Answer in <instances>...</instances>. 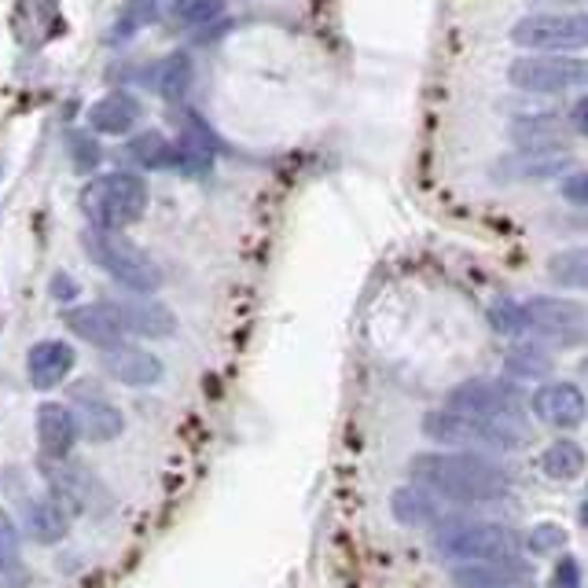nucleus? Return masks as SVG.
<instances>
[{"label": "nucleus", "instance_id": "obj_1", "mask_svg": "<svg viewBox=\"0 0 588 588\" xmlns=\"http://www.w3.org/2000/svg\"><path fill=\"white\" fill-rule=\"evenodd\" d=\"M409 475L426 493H437L445 501H501L507 493V475L475 453H420L409 460Z\"/></svg>", "mask_w": 588, "mask_h": 588}, {"label": "nucleus", "instance_id": "obj_2", "mask_svg": "<svg viewBox=\"0 0 588 588\" xmlns=\"http://www.w3.org/2000/svg\"><path fill=\"white\" fill-rule=\"evenodd\" d=\"M82 214L89 228H103V233H122V228L136 225L147 214L152 203V188L141 173L118 169V173H100L82 188Z\"/></svg>", "mask_w": 588, "mask_h": 588}, {"label": "nucleus", "instance_id": "obj_3", "mask_svg": "<svg viewBox=\"0 0 588 588\" xmlns=\"http://www.w3.org/2000/svg\"><path fill=\"white\" fill-rule=\"evenodd\" d=\"M423 434L448 448H493V453H512L526 445V426L512 416H464V412H426Z\"/></svg>", "mask_w": 588, "mask_h": 588}, {"label": "nucleus", "instance_id": "obj_4", "mask_svg": "<svg viewBox=\"0 0 588 588\" xmlns=\"http://www.w3.org/2000/svg\"><path fill=\"white\" fill-rule=\"evenodd\" d=\"M82 247L92 265H100L114 283H122L133 295H155L163 287V272L147 254L130 244L122 233H103V228H85Z\"/></svg>", "mask_w": 588, "mask_h": 588}, {"label": "nucleus", "instance_id": "obj_5", "mask_svg": "<svg viewBox=\"0 0 588 588\" xmlns=\"http://www.w3.org/2000/svg\"><path fill=\"white\" fill-rule=\"evenodd\" d=\"M437 551L453 563H464V567H471V563H501L518 559V537L497 523H464L437 534Z\"/></svg>", "mask_w": 588, "mask_h": 588}, {"label": "nucleus", "instance_id": "obj_6", "mask_svg": "<svg viewBox=\"0 0 588 588\" xmlns=\"http://www.w3.org/2000/svg\"><path fill=\"white\" fill-rule=\"evenodd\" d=\"M512 41L529 52H578L588 49L585 11H551V16H526L515 22Z\"/></svg>", "mask_w": 588, "mask_h": 588}, {"label": "nucleus", "instance_id": "obj_7", "mask_svg": "<svg viewBox=\"0 0 588 588\" xmlns=\"http://www.w3.org/2000/svg\"><path fill=\"white\" fill-rule=\"evenodd\" d=\"M515 89L523 92H570V89H588V60H574V55H526L515 60L507 71Z\"/></svg>", "mask_w": 588, "mask_h": 588}, {"label": "nucleus", "instance_id": "obj_8", "mask_svg": "<svg viewBox=\"0 0 588 588\" xmlns=\"http://www.w3.org/2000/svg\"><path fill=\"white\" fill-rule=\"evenodd\" d=\"M448 412H464V416H512L518 420L526 409L523 390L515 383H504V379H467V383H456L445 398Z\"/></svg>", "mask_w": 588, "mask_h": 588}, {"label": "nucleus", "instance_id": "obj_9", "mask_svg": "<svg viewBox=\"0 0 588 588\" xmlns=\"http://www.w3.org/2000/svg\"><path fill=\"white\" fill-rule=\"evenodd\" d=\"M526 331H537L545 339L559 342H585L588 339V309L578 302H563V298L537 295L523 302Z\"/></svg>", "mask_w": 588, "mask_h": 588}, {"label": "nucleus", "instance_id": "obj_10", "mask_svg": "<svg viewBox=\"0 0 588 588\" xmlns=\"http://www.w3.org/2000/svg\"><path fill=\"white\" fill-rule=\"evenodd\" d=\"M71 412L78 420V431H82L89 442H111V437H118L125 431L122 409L92 383H78L71 390Z\"/></svg>", "mask_w": 588, "mask_h": 588}, {"label": "nucleus", "instance_id": "obj_11", "mask_svg": "<svg viewBox=\"0 0 588 588\" xmlns=\"http://www.w3.org/2000/svg\"><path fill=\"white\" fill-rule=\"evenodd\" d=\"M574 155L563 152L556 144H545V147H523V152L507 155L497 163V180L507 184H529V180H551V177H563V173L570 169Z\"/></svg>", "mask_w": 588, "mask_h": 588}, {"label": "nucleus", "instance_id": "obj_12", "mask_svg": "<svg viewBox=\"0 0 588 588\" xmlns=\"http://www.w3.org/2000/svg\"><path fill=\"white\" fill-rule=\"evenodd\" d=\"M63 324L96 350H111V345L125 342V324L114 302H78L63 313Z\"/></svg>", "mask_w": 588, "mask_h": 588}, {"label": "nucleus", "instance_id": "obj_13", "mask_svg": "<svg viewBox=\"0 0 588 588\" xmlns=\"http://www.w3.org/2000/svg\"><path fill=\"white\" fill-rule=\"evenodd\" d=\"M100 368L122 386H155L166 372L163 361L152 350L133 342H118L111 350H100Z\"/></svg>", "mask_w": 588, "mask_h": 588}, {"label": "nucleus", "instance_id": "obj_14", "mask_svg": "<svg viewBox=\"0 0 588 588\" xmlns=\"http://www.w3.org/2000/svg\"><path fill=\"white\" fill-rule=\"evenodd\" d=\"M74 345L63 342V339H41L30 345L27 353V379L30 386L38 390V394H49V390H55L63 383L66 375L74 372Z\"/></svg>", "mask_w": 588, "mask_h": 588}, {"label": "nucleus", "instance_id": "obj_15", "mask_svg": "<svg viewBox=\"0 0 588 588\" xmlns=\"http://www.w3.org/2000/svg\"><path fill=\"white\" fill-rule=\"evenodd\" d=\"M114 309H118V317H122V324H125V336L169 339L173 331H177V317H173V309L163 306L152 295L118 298V302H114Z\"/></svg>", "mask_w": 588, "mask_h": 588}, {"label": "nucleus", "instance_id": "obj_16", "mask_svg": "<svg viewBox=\"0 0 588 588\" xmlns=\"http://www.w3.org/2000/svg\"><path fill=\"white\" fill-rule=\"evenodd\" d=\"M78 437V420L71 405H63V401H41L38 409V445H41V456L44 460H66L74 453Z\"/></svg>", "mask_w": 588, "mask_h": 588}, {"label": "nucleus", "instance_id": "obj_17", "mask_svg": "<svg viewBox=\"0 0 588 588\" xmlns=\"http://www.w3.org/2000/svg\"><path fill=\"white\" fill-rule=\"evenodd\" d=\"M534 412L540 423L559 426V431H574L588 416V401L574 383H548L534 394Z\"/></svg>", "mask_w": 588, "mask_h": 588}, {"label": "nucleus", "instance_id": "obj_18", "mask_svg": "<svg viewBox=\"0 0 588 588\" xmlns=\"http://www.w3.org/2000/svg\"><path fill=\"white\" fill-rule=\"evenodd\" d=\"M74 518L55 504L49 493H22V529L38 540V545H60L71 534Z\"/></svg>", "mask_w": 588, "mask_h": 588}, {"label": "nucleus", "instance_id": "obj_19", "mask_svg": "<svg viewBox=\"0 0 588 588\" xmlns=\"http://www.w3.org/2000/svg\"><path fill=\"white\" fill-rule=\"evenodd\" d=\"M85 118L92 125V133L125 136V133H133L136 122H141V100L125 89H114V92H107V96H100L96 103H92Z\"/></svg>", "mask_w": 588, "mask_h": 588}, {"label": "nucleus", "instance_id": "obj_20", "mask_svg": "<svg viewBox=\"0 0 588 588\" xmlns=\"http://www.w3.org/2000/svg\"><path fill=\"white\" fill-rule=\"evenodd\" d=\"M136 82L155 89L158 96H166V100H184L195 82V66L188 60V52H169L163 60H155L152 66H144V71H136Z\"/></svg>", "mask_w": 588, "mask_h": 588}, {"label": "nucleus", "instance_id": "obj_21", "mask_svg": "<svg viewBox=\"0 0 588 588\" xmlns=\"http://www.w3.org/2000/svg\"><path fill=\"white\" fill-rule=\"evenodd\" d=\"M456 588H518L529 581V570L518 559L501 563H471L453 574Z\"/></svg>", "mask_w": 588, "mask_h": 588}, {"label": "nucleus", "instance_id": "obj_22", "mask_svg": "<svg viewBox=\"0 0 588 588\" xmlns=\"http://www.w3.org/2000/svg\"><path fill=\"white\" fill-rule=\"evenodd\" d=\"M390 512H394L398 523H405V526H431V523H437L442 507H437V501L423 486H405L390 497Z\"/></svg>", "mask_w": 588, "mask_h": 588}, {"label": "nucleus", "instance_id": "obj_23", "mask_svg": "<svg viewBox=\"0 0 588 588\" xmlns=\"http://www.w3.org/2000/svg\"><path fill=\"white\" fill-rule=\"evenodd\" d=\"M22 578H27V574H22V529L16 518L0 507V585L19 588Z\"/></svg>", "mask_w": 588, "mask_h": 588}, {"label": "nucleus", "instance_id": "obj_24", "mask_svg": "<svg viewBox=\"0 0 588 588\" xmlns=\"http://www.w3.org/2000/svg\"><path fill=\"white\" fill-rule=\"evenodd\" d=\"M585 448L578 442H570V437H559V442H551L545 448V456H540V467L548 471L551 478H559V482H570V478H578L581 471H585Z\"/></svg>", "mask_w": 588, "mask_h": 588}, {"label": "nucleus", "instance_id": "obj_25", "mask_svg": "<svg viewBox=\"0 0 588 588\" xmlns=\"http://www.w3.org/2000/svg\"><path fill=\"white\" fill-rule=\"evenodd\" d=\"M125 155H130V163H136L141 169H169L173 166V144L155 130L133 136V141L125 144Z\"/></svg>", "mask_w": 588, "mask_h": 588}, {"label": "nucleus", "instance_id": "obj_26", "mask_svg": "<svg viewBox=\"0 0 588 588\" xmlns=\"http://www.w3.org/2000/svg\"><path fill=\"white\" fill-rule=\"evenodd\" d=\"M548 276L559 287H570V291H588V247H574V250L551 254Z\"/></svg>", "mask_w": 588, "mask_h": 588}, {"label": "nucleus", "instance_id": "obj_27", "mask_svg": "<svg viewBox=\"0 0 588 588\" xmlns=\"http://www.w3.org/2000/svg\"><path fill=\"white\" fill-rule=\"evenodd\" d=\"M155 19H158V0H125V4H122V11H118V19L111 22V33H107V41H111V44H122V41H130L136 30L152 27Z\"/></svg>", "mask_w": 588, "mask_h": 588}, {"label": "nucleus", "instance_id": "obj_28", "mask_svg": "<svg viewBox=\"0 0 588 588\" xmlns=\"http://www.w3.org/2000/svg\"><path fill=\"white\" fill-rule=\"evenodd\" d=\"M515 141L526 147H545L556 144V136L563 133V118L559 114H526V118L515 122Z\"/></svg>", "mask_w": 588, "mask_h": 588}, {"label": "nucleus", "instance_id": "obj_29", "mask_svg": "<svg viewBox=\"0 0 588 588\" xmlns=\"http://www.w3.org/2000/svg\"><path fill=\"white\" fill-rule=\"evenodd\" d=\"M228 11V0H169V16L180 27H210Z\"/></svg>", "mask_w": 588, "mask_h": 588}, {"label": "nucleus", "instance_id": "obj_30", "mask_svg": "<svg viewBox=\"0 0 588 588\" xmlns=\"http://www.w3.org/2000/svg\"><path fill=\"white\" fill-rule=\"evenodd\" d=\"M486 317H489V328L497 331L501 339L526 336V313H523V302H515V298H497V302H489Z\"/></svg>", "mask_w": 588, "mask_h": 588}, {"label": "nucleus", "instance_id": "obj_31", "mask_svg": "<svg viewBox=\"0 0 588 588\" xmlns=\"http://www.w3.org/2000/svg\"><path fill=\"white\" fill-rule=\"evenodd\" d=\"M66 155H71V163L78 173H92L100 163H103V147L92 133H82V130H71L66 133Z\"/></svg>", "mask_w": 588, "mask_h": 588}, {"label": "nucleus", "instance_id": "obj_32", "mask_svg": "<svg viewBox=\"0 0 588 588\" xmlns=\"http://www.w3.org/2000/svg\"><path fill=\"white\" fill-rule=\"evenodd\" d=\"M507 368H512L518 379H545L551 372V361L537 350H515V353H507Z\"/></svg>", "mask_w": 588, "mask_h": 588}, {"label": "nucleus", "instance_id": "obj_33", "mask_svg": "<svg viewBox=\"0 0 588 588\" xmlns=\"http://www.w3.org/2000/svg\"><path fill=\"white\" fill-rule=\"evenodd\" d=\"M563 529L559 526H551V523H540V526H534V534H529V548L537 551V556H545V551H556L559 545H563Z\"/></svg>", "mask_w": 588, "mask_h": 588}, {"label": "nucleus", "instance_id": "obj_34", "mask_svg": "<svg viewBox=\"0 0 588 588\" xmlns=\"http://www.w3.org/2000/svg\"><path fill=\"white\" fill-rule=\"evenodd\" d=\"M563 195H567L570 203L588 206V173H570V177L563 180Z\"/></svg>", "mask_w": 588, "mask_h": 588}, {"label": "nucleus", "instance_id": "obj_35", "mask_svg": "<svg viewBox=\"0 0 588 588\" xmlns=\"http://www.w3.org/2000/svg\"><path fill=\"white\" fill-rule=\"evenodd\" d=\"M49 291H52L55 302H74V298H78V283L66 272H55L52 283H49Z\"/></svg>", "mask_w": 588, "mask_h": 588}, {"label": "nucleus", "instance_id": "obj_36", "mask_svg": "<svg viewBox=\"0 0 588 588\" xmlns=\"http://www.w3.org/2000/svg\"><path fill=\"white\" fill-rule=\"evenodd\" d=\"M556 588H581V567L574 559H563L556 570Z\"/></svg>", "mask_w": 588, "mask_h": 588}, {"label": "nucleus", "instance_id": "obj_37", "mask_svg": "<svg viewBox=\"0 0 588 588\" xmlns=\"http://www.w3.org/2000/svg\"><path fill=\"white\" fill-rule=\"evenodd\" d=\"M570 122H574V130H578L581 136H588V96L574 107V114H570Z\"/></svg>", "mask_w": 588, "mask_h": 588}]
</instances>
